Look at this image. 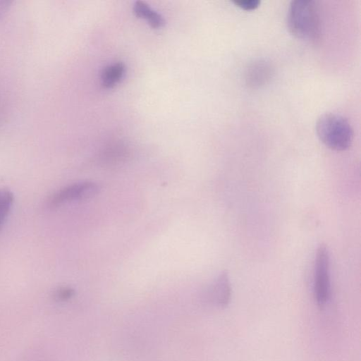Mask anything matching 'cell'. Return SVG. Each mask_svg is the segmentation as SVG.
Returning a JSON list of instances; mask_svg holds the SVG:
<instances>
[{
  "mask_svg": "<svg viewBox=\"0 0 361 361\" xmlns=\"http://www.w3.org/2000/svg\"><path fill=\"white\" fill-rule=\"evenodd\" d=\"M314 296L317 305L323 307L330 297L329 255L326 247L317 250L314 266Z\"/></svg>",
  "mask_w": 361,
  "mask_h": 361,
  "instance_id": "3957f363",
  "label": "cell"
},
{
  "mask_svg": "<svg viewBox=\"0 0 361 361\" xmlns=\"http://www.w3.org/2000/svg\"><path fill=\"white\" fill-rule=\"evenodd\" d=\"M14 201L13 192L7 188H0V231L9 215Z\"/></svg>",
  "mask_w": 361,
  "mask_h": 361,
  "instance_id": "9c48e42d",
  "label": "cell"
},
{
  "mask_svg": "<svg viewBox=\"0 0 361 361\" xmlns=\"http://www.w3.org/2000/svg\"><path fill=\"white\" fill-rule=\"evenodd\" d=\"M233 2L235 5L245 10L255 9L260 4L259 0H234Z\"/></svg>",
  "mask_w": 361,
  "mask_h": 361,
  "instance_id": "8fae6325",
  "label": "cell"
},
{
  "mask_svg": "<svg viewBox=\"0 0 361 361\" xmlns=\"http://www.w3.org/2000/svg\"><path fill=\"white\" fill-rule=\"evenodd\" d=\"M315 128L320 140L332 149L345 150L353 142V127L348 120L340 114H322L317 120Z\"/></svg>",
  "mask_w": 361,
  "mask_h": 361,
  "instance_id": "7a4b0ae2",
  "label": "cell"
},
{
  "mask_svg": "<svg viewBox=\"0 0 361 361\" xmlns=\"http://www.w3.org/2000/svg\"><path fill=\"white\" fill-rule=\"evenodd\" d=\"M273 70L270 63L264 60L252 62L246 71V82L251 87H259L266 83L271 76Z\"/></svg>",
  "mask_w": 361,
  "mask_h": 361,
  "instance_id": "8992f818",
  "label": "cell"
},
{
  "mask_svg": "<svg viewBox=\"0 0 361 361\" xmlns=\"http://www.w3.org/2000/svg\"><path fill=\"white\" fill-rule=\"evenodd\" d=\"M289 30L296 37L309 41L317 40L322 23L318 5L313 0H294L287 13Z\"/></svg>",
  "mask_w": 361,
  "mask_h": 361,
  "instance_id": "6da1fadb",
  "label": "cell"
},
{
  "mask_svg": "<svg viewBox=\"0 0 361 361\" xmlns=\"http://www.w3.org/2000/svg\"><path fill=\"white\" fill-rule=\"evenodd\" d=\"M231 287L228 274L223 272L218 276L208 291L211 302L219 307L226 306L231 300Z\"/></svg>",
  "mask_w": 361,
  "mask_h": 361,
  "instance_id": "5b68a950",
  "label": "cell"
},
{
  "mask_svg": "<svg viewBox=\"0 0 361 361\" xmlns=\"http://www.w3.org/2000/svg\"><path fill=\"white\" fill-rule=\"evenodd\" d=\"M75 293L72 288L63 286L57 288L54 293V297L59 301H65L71 298Z\"/></svg>",
  "mask_w": 361,
  "mask_h": 361,
  "instance_id": "30bf717a",
  "label": "cell"
},
{
  "mask_svg": "<svg viewBox=\"0 0 361 361\" xmlns=\"http://www.w3.org/2000/svg\"><path fill=\"white\" fill-rule=\"evenodd\" d=\"M135 15L142 18H145L148 21L150 26L153 28L162 27L165 21L163 17L142 1H137L135 3L133 7Z\"/></svg>",
  "mask_w": 361,
  "mask_h": 361,
  "instance_id": "52a82bcc",
  "label": "cell"
},
{
  "mask_svg": "<svg viewBox=\"0 0 361 361\" xmlns=\"http://www.w3.org/2000/svg\"><path fill=\"white\" fill-rule=\"evenodd\" d=\"M99 190V185L90 181H82L66 185L52 194L47 200L51 208L58 207L67 202L93 197Z\"/></svg>",
  "mask_w": 361,
  "mask_h": 361,
  "instance_id": "277c9868",
  "label": "cell"
},
{
  "mask_svg": "<svg viewBox=\"0 0 361 361\" xmlns=\"http://www.w3.org/2000/svg\"><path fill=\"white\" fill-rule=\"evenodd\" d=\"M126 67L123 63L118 62L106 66L102 73L103 85L106 88L115 86L123 78Z\"/></svg>",
  "mask_w": 361,
  "mask_h": 361,
  "instance_id": "ba28073f",
  "label": "cell"
}]
</instances>
